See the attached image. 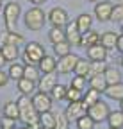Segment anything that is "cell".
<instances>
[{
    "mask_svg": "<svg viewBox=\"0 0 123 129\" xmlns=\"http://www.w3.org/2000/svg\"><path fill=\"white\" fill-rule=\"evenodd\" d=\"M18 108H20V120L25 124V125H32L36 129H39V113L36 111L34 104H32V99H29L27 95L20 97L18 99Z\"/></svg>",
    "mask_w": 123,
    "mask_h": 129,
    "instance_id": "cell-1",
    "label": "cell"
},
{
    "mask_svg": "<svg viewBox=\"0 0 123 129\" xmlns=\"http://www.w3.org/2000/svg\"><path fill=\"white\" fill-rule=\"evenodd\" d=\"M27 29L30 30H41L45 22H47V13H45L43 9H39L38 6L36 7H30L27 13H25V18H23Z\"/></svg>",
    "mask_w": 123,
    "mask_h": 129,
    "instance_id": "cell-2",
    "label": "cell"
},
{
    "mask_svg": "<svg viewBox=\"0 0 123 129\" xmlns=\"http://www.w3.org/2000/svg\"><path fill=\"white\" fill-rule=\"evenodd\" d=\"M45 56H47V52H45V48L41 43L38 41H30L25 45V50H23V61L25 64H38Z\"/></svg>",
    "mask_w": 123,
    "mask_h": 129,
    "instance_id": "cell-3",
    "label": "cell"
},
{
    "mask_svg": "<svg viewBox=\"0 0 123 129\" xmlns=\"http://www.w3.org/2000/svg\"><path fill=\"white\" fill-rule=\"evenodd\" d=\"M20 13H22V7H20L18 2H9L4 7V22H6V29L7 30H16Z\"/></svg>",
    "mask_w": 123,
    "mask_h": 129,
    "instance_id": "cell-4",
    "label": "cell"
},
{
    "mask_svg": "<svg viewBox=\"0 0 123 129\" xmlns=\"http://www.w3.org/2000/svg\"><path fill=\"white\" fill-rule=\"evenodd\" d=\"M109 113H111V109H109V106H107V102H103V101H98V102H95L93 106L87 108V115L95 120V124L107 120Z\"/></svg>",
    "mask_w": 123,
    "mask_h": 129,
    "instance_id": "cell-5",
    "label": "cell"
},
{
    "mask_svg": "<svg viewBox=\"0 0 123 129\" xmlns=\"http://www.w3.org/2000/svg\"><path fill=\"white\" fill-rule=\"evenodd\" d=\"M32 104L36 108L38 113H47V111H52V104H54V99L50 93H45V91H38L32 95Z\"/></svg>",
    "mask_w": 123,
    "mask_h": 129,
    "instance_id": "cell-6",
    "label": "cell"
},
{
    "mask_svg": "<svg viewBox=\"0 0 123 129\" xmlns=\"http://www.w3.org/2000/svg\"><path fill=\"white\" fill-rule=\"evenodd\" d=\"M64 113H66L68 120H73V122H77V120H79L80 117L87 115V108H86V104H84L82 101H77V102H70Z\"/></svg>",
    "mask_w": 123,
    "mask_h": 129,
    "instance_id": "cell-7",
    "label": "cell"
},
{
    "mask_svg": "<svg viewBox=\"0 0 123 129\" xmlns=\"http://www.w3.org/2000/svg\"><path fill=\"white\" fill-rule=\"evenodd\" d=\"M48 22L52 23V27H66L70 23L68 20V13L63 7H54L48 13Z\"/></svg>",
    "mask_w": 123,
    "mask_h": 129,
    "instance_id": "cell-8",
    "label": "cell"
},
{
    "mask_svg": "<svg viewBox=\"0 0 123 129\" xmlns=\"http://www.w3.org/2000/svg\"><path fill=\"white\" fill-rule=\"evenodd\" d=\"M77 61H79V56H75V54H68V56L59 57V61H57V72H61V74H71L75 70Z\"/></svg>",
    "mask_w": 123,
    "mask_h": 129,
    "instance_id": "cell-9",
    "label": "cell"
},
{
    "mask_svg": "<svg viewBox=\"0 0 123 129\" xmlns=\"http://www.w3.org/2000/svg\"><path fill=\"white\" fill-rule=\"evenodd\" d=\"M55 84H59L57 83V70L55 72H48V74H43L39 77V81H38L39 91H45V93H50Z\"/></svg>",
    "mask_w": 123,
    "mask_h": 129,
    "instance_id": "cell-10",
    "label": "cell"
},
{
    "mask_svg": "<svg viewBox=\"0 0 123 129\" xmlns=\"http://www.w3.org/2000/svg\"><path fill=\"white\" fill-rule=\"evenodd\" d=\"M64 30H66V41H68L70 45H80V41H82V32L79 30V27H77V22H70V23L64 27Z\"/></svg>",
    "mask_w": 123,
    "mask_h": 129,
    "instance_id": "cell-11",
    "label": "cell"
},
{
    "mask_svg": "<svg viewBox=\"0 0 123 129\" xmlns=\"http://www.w3.org/2000/svg\"><path fill=\"white\" fill-rule=\"evenodd\" d=\"M86 52H87L89 61H105V57H107V48L102 43H95V45L87 47Z\"/></svg>",
    "mask_w": 123,
    "mask_h": 129,
    "instance_id": "cell-12",
    "label": "cell"
},
{
    "mask_svg": "<svg viewBox=\"0 0 123 129\" xmlns=\"http://www.w3.org/2000/svg\"><path fill=\"white\" fill-rule=\"evenodd\" d=\"M6 43L22 45V43H25V38L22 34H18L16 30H2V32H0V47L6 45Z\"/></svg>",
    "mask_w": 123,
    "mask_h": 129,
    "instance_id": "cell-13",
    "label": "cell"
},
{
    "mask_svg": "<svg viewBox=\"0 0 123 129\" xmlns=\"http://www.w3.org/2000/svg\"><path fill=\"white\" fill-rule=\"evenodd\" d=\"M112 4L111 2H96L95 6V14H96V18L100 22H107V20H111V14H112Z\"/></svg>",
    "mask_w": 123,
    "mask_h": 129,
    "instance_id": "cell-14",
    "label": "cell"
},
{
    "mask_svg": "<svg viewBox=\"0 0 123 129\" xmlns=\"http://www.w3.org/2000/svg\"><path fill=\"white\" fill-rule=\"evenodd\" d=\"M38 68H39V72L41 74H48V72H55L57 70V61H55V57H52V56H45L39 63H38Z\"/></svg>",
    "mask_w": 123,
    "mask_h": 129,
    "instance_id": "cell-15",
    "label": "cell"
},
{
    "mask_svg": "<svg viewBox=\"0 0 123 129\" xmlns=\"http://www.w3.org/2000/svg\"><path fill=\"white\" fill-rule=\"evenodd\" d=\"M16 86H18V90L22 91V95H32L34 90L38 88L34 81H30V79H27V77H22L20 81H16Z\"/></svg>",
    "mask_w": 123,
    "mask_h": 129,
    "instance_id": "cell-16",
    "label": "cell"
},
{
    "mask_svg": "<svg viewBox=\"0 0 123 129\" xmlns=\"http://www.w3.org/2000/svg\"><path fill=\"white\" fill-rule=\"evenodd\" d=\"M103 93L109 97V99H112V101H123V83L107 86Z\"/></svg>",
    "mask_w": 123,
    "mask_h": 129,
    "instance_id": "cell-17",
    "label": "cell"
},
{
    "mask_svg": "<svg viewBox=\"0 0 123 129\" xmlns=\"http://www.w3.org/2000/svg\"><path fill=\"white\" fill-rule=\"evenodd\" d=\"M55 120H57V113H52V111L39 113V125H41V127L54 129V127H55Z\"/></svg>",
    "mask_w": 123,
    "mask_h": 129,
    "instance_id": "cell-18",
    "label": "cell"
},
{
    "mask_svg": "<svg viewBox=\"0 0 123 129\" xmlns=\"http://www.w3.org/2000/svg\"><path fill=\"white\" fill-rule=\"evenodd\" d=\"M89 88H93L100 93L105 91L107 88V81H105V75L103 74H98V75H93V77H89Z\"/></svg>",
    "mask_w": 123,
    "mask_h": 129,
    "instance_id": "cell-19",
    "label": "cell"
},
{
    "mask_svg": "<svg viewBox=\"0 0 123 129\" xmlns=\"http://www.w3.org/2000/svg\"><path fill=\"white\" fill-rule=\"evenodd\" d=\"M100 43L107 48V50H111V48H116V43H118V34H114V32H103V34H100Z\"/></svg>",
    "mask_w": 123,
    "mask_h": 129,
    "instance_id": "cell-20",
    "label": "cell"
},
{
    "mask_svg": "<svg viewBox=\"0 0 123 129\" xmlns=\"http://www.w3.org/2000/svg\"><path fill=\"white\" fill-rule=\"evenodd\" d=\"M107 122H109V127L114 129H123V111H111L109 117H107Z\"/></svg>",
    "mask_w": 123,
    "mask_h": 129,
    "instance_id": "cell-21",
    "label": "cell"
},
{
    "mask_svg": "<svg viewBox=\"0 0 123 129\" xmlns=\"http://www.w3.org/2000/svg\"><path fill=\"white\" fill-rule=\"evenodd\" d=\"M4 117H9V118L18 120V118H20V108H18V102H14V101L6 102V106H4Z\"/></svg>",
    "mask_w": 123,
    "mask_h": 129,
    "instance_id": "cell-22",
    "label": "cell"
},
{
    "mask_svg": "<svg viewBox=\"0 0 123 129\" xmlns=\"http://www.w3.org/2000/svg\"><path fill=\"white\" fill-rule=\"evenodd\" d=\"M95 43H100V34L95 30H87L82 34V41H80V47H91V45H95Z\"/></svg>",
    "mask_w": 123,
    "mask_h": 129,
    "instance_id": "cell-23",
    "label": "cell"
},
{
    "mask_svg": "<svg viewBox=\"0 0 123 129\" xmlns=\"http://www.w3.org/2000/svg\"><path fill=\"white\" fill-rule=\"evenodd\" d=\"M0 50H2L6 61H14L18 57V45H11V43H6L0 47Z\"/></svg>",
    "mask_w": 123,
    "mask_h": 129,
    "instance_id": "cell-24",
    "label": "cell"
},
{
    "mask_svg": "<svg viewBox=\"0 0 123 129\" xmlns=\"http://www.w3.org/2000/svg\"><path fill=\"white\" fill-rule=\"evenodd\" d=\"M48 38H50V41H52L54 45L64 41V40H66V30H64V27H52L50 32H48Z\"/></svg>",
    "mask_w": 123,
    "mask_h": 129,
    "instance_id": "cell-25",
    "label": "cell"
},
{
    "mask_svg": "<svg viewBox=\"0 0 123 129\" xmlns=\"http://www.w3.org/2000/svg\"><path fill=\"white\" fill-rule=\"evenodd\" d=\"M91 23H93V18H91V14H87V13L80 14L79 18H77V27H79V30L82 34L87 32V30H91Z\"/></svg>",
    "mask_w": 123,
    "mask_h": 129,
    "instance_id": "cell-26",
    "label": "cell"
},
{
    "mask_svg": "<svg viewBox=\"0 0 123 129\" xmlns=\"http://www.w3.org/2000/svg\"><path fill=\"white\" fill-rule=\"evenodd\" d=\"M23 72H25V67H23V64L13 63L11 67H9V70H7V75H9V79H13V81H20V79L23 77Z\"/></svg>",
    "mask_w": 123,
    "mask_h": 129,
    "instance_id": "cell-27",
    "label": "cell"
},
{
    "mask_svg": "<svg viewBox=\"0 0 123 129\" xmlns=\"http://www.w3.org/2000/svg\"><path fill=\"white\" fill-rule=\"evenodd\" d=\"M89 59H84V57H79V61H77L75 64V75H82V77H87L89 75Z\"/></svg>",
    "mask_w": 123,
    "mask_h": 129,
    "instance_id": "cell-28",
    "label": "cell"
},
{
    "mask_svg": "<svg viewBox=\"0 0 123 129\" xmlns=\"http://www.w3.org/2000/svg\"><path fill=\"white\" fill-rule=\"evenodd\" d=\"M98 101H100V91H96V90H93V88H89V90L84 93V97H82V102L86 104V108L93 106V104L98 102Z\"/></svg>",
    "mask_w": 123,
    "mask_h": 129,
    "instance_id": "cell-29",
    "label": "cell"
},
{
    "mask_svg": "<svg viewBox=\"0 0 123 129\" xmlns=\"http://www.w3.org/2000/svg\"><path fill=\"white\" fill-rule=\"evenodd\" d=\"M103 75H105V81H107V86L121 83V74H119L116 68H107V70L103 72Z\"/></svg>",
    "mask_w": 123,
    "mask_h": 129,
    "instance_id": "cell-30",
    "label": "cell"
},
{
    "mask_svg": "<svg viewBox=\"0 0 123 129\" xmlns=\"http://www.w3.org/2000/svg\"><path fill=\"white\" fill-rule=\"evenodd\" d=\"M54 52L57 57H63V56H68L71 54V45L64 40V41H61V43H55L54 45Z\"/></svg>",
    "mask_w": 123,
    "mask_h": 129,
    "instance_id": "cell-31",
    "label": "cell"
},
{
    "mask_svg": "<svg viewBox=\"0 0 123 129\" xmlns=\"http://www.w3.org/2000/svg\"><path fill=\"white\" fill-rule=\"evenodd\" d=\"M105 70H107L105 61H91V63H89V75H87V77H93V75L103 74Z\"/></svg>",
    "mask_w": 123,
    "mask_h": 129,
    "instance_id": "cell-32",
    "label": "cell"
},
{
    "mask_svg": "<svg viewBox=\"0 0 123 129\" xmlns=\"http://www.w3.org/2000/svg\"><path fill=\"white\" fill-rule=\"evenodd\" d=\"M66 91H68V86H64V84H55V86L52 88L50 95H52L54 101H64V99H66Z\"/></svg>",
    "mask_w": 123,
    "mask_h": 129,
    "instance_id": "cell-33",
    "label": "cell"
},
{
    "mask_svg": "<svg viewBox=\"0 0 123 129\" xmlns=\"http://www.w3.org/2000/svg\"><path fill=\"white\" fill-rule=\"evenodd\" d=\"M23 77H27L30 81H34V83H38V81H39V68H36V64H25Z\"/></svg>",
    "mask_w": 123,
    "mask_h": 129,
    "instance_id": "cell-34",
    "label": "cell"
},
{
    "mask_svg": "<svg viewBox=\"0 0 123 129\" xmlns=\"http://www.w3.org/2000/svg\"><path fill=\"white\" fill-rule=\"evenodd\" d=\"M70 86H73V88H77V90H80V91H84L86 88H89V83H87V77H82V75H75L73 79H71V84Z\"/></svg>",
    "mask_w": 123,
    "mask_h": 129,
    "instance_id": "cell-35",
    "label": "cell"
},
{
    "mask_svg": "<svg viewBox=\"0 0 123 129\" xmlns=\"http://www.w3.org/2000/svg\"><path fill=\"white\" fill-rule=\"evenodd\" d=\"M77 129H95V120L89 115H84L77 120Z\"/></svg>",
    "mask_w": 123,
    "mask_h": 129,
    "instance_id": "cell-36",
    "label": "cell"
},
{
    "mask_svg": "<svg viewBox=\"0 0 123 129\" xmlns=\"http://www.w3.org/2000/svg\"><path fill=\"white\" fill-rule=\"evenodd\" d=\"M82 91L80 90H77L73 86H68V91H66V101L70 102H77V101H82Z\"/></svg>",
    "mask_w": 123,
    "mask_h": 129,
    "instance_id": "cell-37",
    "label": "cell"
},
{
    "mask_svg": "<svg viewBox=\"0 0 123 129\" xmlns=\"http://www.w3.org/2000/svg\"><path fill=\"white\" fill-rule=\"evenodd\" d=\"M54 129H70V120L66 117V113H57V120Z\"/></svg>",
    "mask_w": 123,
    "mask_h": 129,
    "instance_id": "cell-38",
    "label": "cell"
},
{
    "mask_svg": "<svg viewBox=\"0 0 123 129\" xmlns=\"http://www.w3.org/2000/svg\"><path fill=\"white\" fill-rule=\"evenodd\" d=\"M111 20L112 22H123V6L121 4H116L112 7V14H111Z\"/></svg>",
    "mask_w": 123,
    "mask_h": 129,
    "instance_id": "cell-39",
    "label": "cell"
},
{
    "mask_svg": "<svg viewBox=\"0 0 123 129\" xmlns=\"http://www.w3.org/2000/svg\"><path fill=\"white\" fill-rule=\"evenodd\" d=\"M14 118H9V117H4L2 118V129H14Z\"/></svg>",
    "mask_w": 123,
    "mask_h": 129,
    "instance_id": "cell-40",
    "label": "cell"
},
{
    "mask_svg": "<svg viewBox=\"0 0 123 129\" xmlns=\"http://www.w3.org/2000/svg\"><path fill=\"white\" fill-rule=\"evenodd\" d=\"M7 81H9L7 72H0V86H6V84H7Z\"/></svg>",
    "mask_w": 123,
    "mask_h": 129,
    "instance_id": "cell-41",
    "label": "cell"
},
{
    "mask_svg": "<svg viewBox=\"0 0 123 129\" xmlns=\"http://www.w3.org/2000/svg\"><path fill=\"white\" fill-rule=\"evenodd\" d=\"M116 48H118V50L123 54V34H119L118 36V43H116Z\"/></svg>",
    "mask_w": 123,
    "mask_h": 129,
    "instance_id": "cell-42",
    "label": "cell"
},
{
    "mask_svg": "<svg viewBox=\"0 0 123 129\" xmlns=\"http://www.w3.org/2000/svg\"><path fill=\"white\" fill-rule=\"evenodd\" d=\"M30 4H34V6H41L43 2H47V0H29Z\"/></svg>",
    "mask_w": 123,
    "mask_h": 129,
    "instance_id": "cell-43",
    "label": "cell"
},
{
    "mask_svg": "<svg viewBox=\"0 0 123 129\" xmlns=\"http://www.w3.org/2000/svg\"><path fill=\"white\" fill-rule=\"evenodd\" d=\"M6 64V57H4V54H2V50H0V68H2Z\"/></svg>",
    "mask_w": 123,
    "mask_h": 129,
    "instance_id": "cell-44",
    "label": "cell"
},
{
    "mask_svg": "<svg viewBox=\"0 0 123 129\" xmlns=\"http://www.w3.org/2000/svg\"><path fill=\"white\" fill-rule=\"evenodd\" d=\"M22 129H36V127H32V125H25V127H22Z\"/></svg>",
    "mask_w": 123,
    "mask_h": 129,
    "instance_id": "cell-45",
    "label": "cell"
},
{
    "mask_svg": "<svg viewBox=\"0 0 123 129\" xmlns=\"http://www.w3.org/2000/svg\"><path fill=\"white\" fill-rule=\"evenodd\" d=\"M119 109L123 111V101H119Z\"/></svg>",
    "mask_w": 123,
    "mask_h": 129,
    "instance_id": "cell-46",
    "label": "cell"
},
{
    "mask_svg": "<svg viewBox=\"0 0 123 129\" xmlns=\"http://www.w3.org/2000/svg\"><path fill=\"white\" fill-rule=\"evenodd\" d=\"M116 4H121L123 6V0H116Z\"/></svg>",
    "mask_w": 123,
    "mask_h": 129,
    "instance_id": "cell-47",
    "label": "cell"
},
{
    "mask_svg": "<svg viewBox=\"0 0 123 129\" xmlns=\"http://www.w3.org/2000/svg\"><path fill=\"white\" fill-rule=\"evenodd\" d=\"M89 2H98V0H89Z\"/></svg>",
    "mask_w": 123,
    "mask_h": 129,
    "instance_id": "cell-48",
    "label": "cell"
},
{
    "mask_svg": "<svg viewBox=\"0 0 123 129\" xmlns=\"http://www.w3.org/2000/svg\"><path fill=\"white\" fill-rule=\"evenodd\" d=\"M121 30H123V22H121Z\"/></svg>",
    "mask_w": 123,
    "mask_h": 129,
    "instance_id": "cell-49",
    "label": "cell"
},
{
    "mask_svg": "<svg viewBox=\"0 0 123 129\" xmlns=\"http://www.w3.org/2000/svg\"><path fill=\"white\" fill-rule=\"evenodd\" d=\"M39 129H47V127H39Z\"/></svg>",
    "mask_w": 123,
    "mask_h": 129,
    "instance_id": "cell-50",
    "label": "cell"
},
{
    "mask_svg": "<svg viewBox=\"0 0 123 129\" xmlns=\"http://www.w3.org/2000/svg\"><path fill=\"white\" fill-rule=\"evenodd\" d=\"M121 64H123V57H121Z\"/></svg>",
    "mask_w": 123,
    "mask_h": 129,
    "instance_id": "cell-51",
    "label": "cell"
},
{
    "mask_svg": "<svg viewBox=\"0 0 123 129\" xmlns=\"http://www.w3.org/2000/svg\"><path fill=\"white\" fill-rule=\"evenodd\" d=\"M109 129H114V127H109Z\"/></svg>",
    "mask_w": 123,
    "mask_h": 129,
    "instance_id": "cell-52",
    "label": "cell"
},
{
    "mask_svg": "<svg viewBox=\"0 0 123 129\" xmlns=\"http://www.w3.org/2000/svg\"><path fill=\"white\" fill-rule=\"evenodd\" d=\"M0 7H2V4H0Z\"/></svg>",
    "mask_w": 123,
    "mask_h": 129,
    "instance_id": "cell-53",
    "label": "cell"
}]
</instances>
